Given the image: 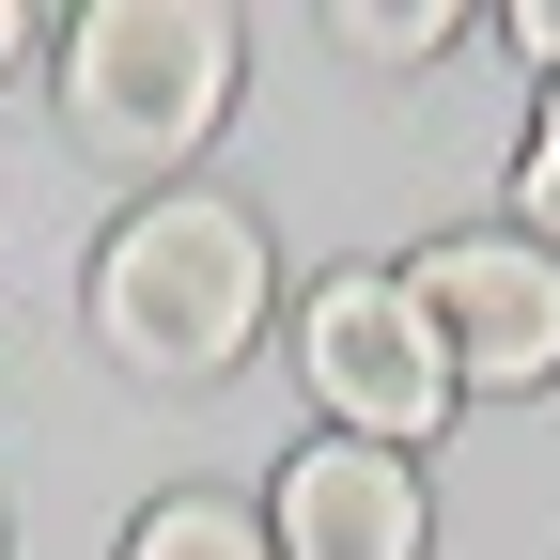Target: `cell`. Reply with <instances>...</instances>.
I'll list each match as a JSON object with an SVG mask.
<instances>
[{
  "instance_id": "cell-1",
  "label": "cell",
  "mask_w": 560,
  "mask_h": 560,
  "mask_svg": "<svg viewBox=\"0 0 560 560\" xmlns=\"http://www.w3.org/2000/svg\"><path fill=\"white\" fill-rule=\"evenodd\" d=\"M265 327V234L219 187H156L140 219L94 249V342L156 389H219Z\"/></svg>"
},
{
  "instance_id": "cell-2",
  "label": "cell",
  "mask_w": 560,
  "mask_h": 560,
  "mask_svg": "<svg viewBox=\"0 0 560 560\" xmlns=\"http://www.w3.org/2000/svg\"><path fill=\"white\" fill-rule=\"evenodd\" d=\"M219 109H234V16L219 0H94L62 32V125L125 172L202 156Z\"/></svg>"
},
{
  "instance_id": "cell-3",
  "label": "cell",
  "mask_w": 560,
  "mask_h": 560,
  "mask_svg": "<svg viewBox=\"0 0 560 560\" xmlns=\"http://www.w3.org/2000/svg\"><path fill=\"white\" fill-rule=\"evenodd\" d=\"M296 374H312V405H327V436H359V452H420V436L452 420V359H436V327H420V296H405L389 265L312 280Z\"/></svg>"
},
{
  "instance_id": "cell-4",
  "label": "cell",
  "mask_w": 560,
  "mask_h": 560,
  "mask_svg": "<svg viewBox=\"0 0 560 560\" xmlns=\"http://www.w3.org/2000/svg\"><path fill=\"white\" fill-rule=\"evenodd\" d=\"M405 296H420V327H436L452 389H545L560 374V249H529V234H436L405 265Z\"/></svg>"
},
{
  "instance_id": "cell-5",
  "label": "cell",
  "mask_w": 560,
  "mask_h": 560,
  "mask_svg": "<svg viewBox=\"0 0 560 560\" xmlns=\"http://www.w3.org/2000/svg\"><path fill=\"white\" fill-rule=\"evenodd\" d=\"M420 452H359V436H327L280 467V560H420Z\"/></svg>"
},
{
  "instance_id": "cell-6",
  "label": "cell",
  "mask_w": 560,
  "mask_h": 560,
  "mask_svg": "<svg viewBox=\"0 0 560 560\" xmlns=\"http://www.w3.org/2000/svg\"><path fill=\"white\" fill-rule=\"evenodd\" d=\"M125 560H280L265 545V514H234V499H156L125 529Z\"/></svg>"
},
{
  "instance_id": "cell-7",
  "label": "cell",
  "mask_w": 560,
  "mask_h": 560,
  "mask_svg": "<svg viewBox=\"0 0 560 560\" xmlns=\"http://www.w3.org/2000/svg\"><path fill=\"white\" fill-rule=\"evenodd\" d=\"M342 47L359 62H436L452 47V0H342Z\"/></svg>"
},
{
  "instance_id": "cell-8",
  "label": "cell",
  "mask_w": 560,
  "mask_h": 560,
  "mask_svg": "<svg viewBox=\"0 0 560 560\" xmlns=\"http://www.w3.org/2000/svg\"><path fill=\"white\" fill-rule=\"evenodd\" d=\"M514 202H529V234L560 249V94H545V125H529V156H514Z\"/></svg>"
},
{
  "instance_id": "cell-9",
  "label": "cell",
  "mask_w": 560,
  "mask_h": 560,
  "mask_svg": "<svg viewBox=\"0 0 560 560\" xmlns=\"http://www.w3.org/2000/svg\"><path fill=\"white\" fill-rule=\"evenodd\" d=\"M514 47H529V62H560V0H514Z\"/></svg>"
},
{
  "instance_id": "cell-10",
  "label": "cell",
  "mask_w": 560,
  "mask_h": 560,
  "mask_svg": "<svg viewBox=\"0 0 560 560\" xmlns=\"http://www.w3.org/2000/svg\"><path fill=\"white\" fill-rule=\"evenodd\" d=\"M16 47H32V16H16V0H0V62H16Z\"/></svg>"
}]
</instances>
